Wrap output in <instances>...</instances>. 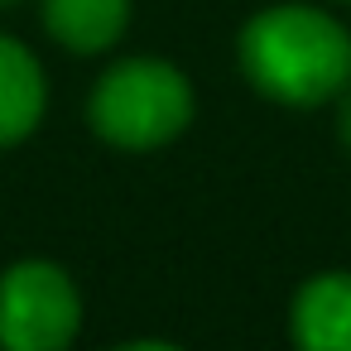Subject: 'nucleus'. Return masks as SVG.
Segmentation results:
<instances>
[{"instance_id":"nucleus-2","label":"nucleus","mask_w":351,"mask_h":351,"mask_svg":"<svg viewBox=\"0 0 351 351\" xmlns=\"http://www.w3.org/2000/svg\"><path fill=\"white\" fill-rule=\"evenodd\" d=\"M87 121L121 149H159L193 121V82L159 58H125L92 87Z\"/></svg>"},{"instance_id":"nucleus-1","label":"nucleus","mask_w":351,"mask_h":351,"mask_svg":"<svg viewBox=\"0 0 351 351\" xmlns=\"http://www.w3.org/2000/svg\"><path fill=\"white\" fill-rule=\"evenodd\" d=\"M250 87L284 106H317L351 87V34L313 5H269L241 29Z\"/></svg>"},{"instance_id":"nucleus-5","label":"nucleus","mask_w":351,"mask_h":351,"mask_svg":"<svg viewBox=\"0 0 351 351\" xmlns=\"http://www.w3.org/2000/svg\"><path fill=\"white\" fill-rule=\"evenodd\" d=\"M44 106H49V87L39 58L20 39L0 34V145H20L25 135H34Z\"/></svg>"},{"instance_id":"nucleus-8","label":"nucleus","mask_w":351,"mask_h":351,"mask_svg":"<svg viewBox=\"0 0 351 351\" xmlns=\"http://www.w3.org/2000/svg\"><path fill=\"white\" fill-rule=\"evenodd\" d=\"M341 140H346V149H351V92H346V101H341Z\"/></svg>"},{"instance_id":"nucleus-4","label":"nucleus","mask_w":351,"mask_h":351,"mask_svg":"<svg viewBox=\"0 0 351 351\" xmlns=\"http://www.w3.org/2000/svg\"><path fill=\"white\" fill-rule=\"evenodd\" d=\"M289 327L298 351H351V274H313L293 293Z\"/></svg>"},{"instance_id":"nucleus-9","label":"nucleus","mask_w":351,"mask_h":351,"mask_svg":"<svg viewBox=\"0 0 351 351\" xmlns=\"http://www.w3.org/2000/svg\"><path fill=\"white\" fill-rule=\"evenodd\" d=\"M10 5H20V0H0V10H10Z\"/></svg>"},{"instance_id":"nucleus-7","label":"nucleus","mask_w":351,"mask_h":351,"mask_svg":"<svg viewBox=\"0 0 351 351\" xmlns=\"http://www.w3.org/2000/svg\"><path fill=\"white\" fill-rule=\"evenodd\" d=\"M116 351H183V346H173V341H125Z\"/></svg>"},{"instance_id":"nucleus-3","label":"nucleus","mask_w":351,"mask_h":351,"mask_svg":"<svg viewBox=\"0 0 351 351\" xmlns=\"http://www.w3.org/2000/svg\"><path fill=\"white\" fill-rule=\"evenodd\" d=\"M82 332V293L53 260H20L0 274V351H68Z\"/></svg>"},{"instance_id":"nucleus-6","label":"nucleus","mask_w":351,"mask_h":351,"mask_svg":"<svg viewBox=\"0 0 351 351\" xmlns=\"http://www.w3.org/2000/svg\"><path fill=\"white\" fill-rule=\"evenodd\" d=\"M49 34L73 53H106L130 25V0H39Z\"/></svg>"}]
</instances>
